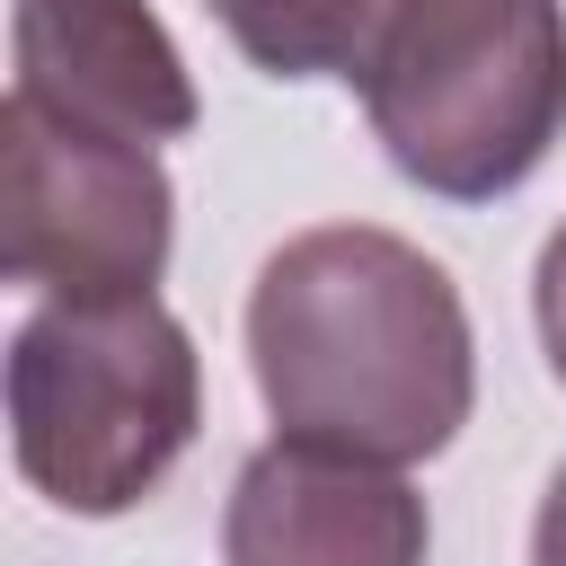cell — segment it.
<instances>
[{"instance_id": "obj_8", "label": "cell", "mask_w": 566, "mask_h": 566, "mask_svg": "<svg viewBox=\"0 0 566 566\" xmlns=\"http://www.w3.org/2000/svg\"><path fill=\"white\" fill-rule=\"evenodd\" d=\"M531 310H539V345H548V371L566 389V221L548 230L539 248V274H531Z\"/></svg>"}, {"instance_id": "obj_2", "label": "cell", "mask_w": 566, "mask_h": 566, "mask_svg": "<svg viewBox=\"0 0 566 566\" xmlns=\"http://www.w3.org/2000/svg\"><path fill=\"white\" fill-rule=\"evenodd\" d=\"M345 80L407 186L495 203L566 142V0H380Z\"/></svg>"}, {"instance_id": "obj_3", "label": "cell", "mask_w": 566, "mask_h": 566, "mask_svg": "<svg viewBox=\"0 0 566 566\" xmlns=\"http://www.w3.org/2000/svg\"><path fill=\"white\" fill-rule=\"evenodd\" d=\"M203 424V363L159 292L44 301L9 336V451L18 478L80 513H133Z\"/></svg>"}, {"instance_id": "obj_1", "label": "cell", "mask_w": 566, "mask_h": 566, "mask_svg": "<svg viewBox=\"0 0 566 566\" xmlns=\"http://www.w3.org/2000/svg\"><path fill=\"white\" fill-rule=\"evenodd\" d=\"M248 371L283 442L380 469L451 451L478 407L460 283L398 230L327 221L283 239L248 292Z\"/></svg>"}, {"instance_id": "obj_9", "label": "cell", "mask_w": 566, "mask_h": 566, "mask_svg": "<svg viewBox=\"0 0 566 566\" xmlns=\"http://www.w3.org/2000/svg\"><path fill=\"white\" fill-rule=\"evenodd\" d=\"M531 566H566V460H557V478L531 513Z\"/></svg>"}, {"instance_id": "obj_7", "label": "cell", "mask_w": 566, "mask_h": 566, "mask_svg": "<svg viewBox=\"0 0 566 566\" xmlns=\"http://www.w3.org/2000/svg\"><path fill=\"white\" fill-rule=\"evenodd\" d=\"M265 80H345L380 0H203Z\"/></svg>"}, {"instance_id": "obj_4", "label": "cell", "mask_w": 566, "mask_h": 566, "mask_svg": "<svg viewBox=\"0 0 566 566\" xmlns=\"http://www.w3.org/2000/svg\"><path fill=\"white\" fill-rule=\"evenodd\" d=\"M0 186H9V283L44 301H124L168 274L177 248V186L159 150L44 115L9 88L0 106Z\"/></svg>"}, {"instance_id": "obj_6", "label": "cell", "mask_w": 566, "mask_h": 566, "mask_svg": "<svg viewBox=\"0 0 566 566\" xmlns=\"http://www.w3.org/2000/svg\"><path fill=\"white\" fill-rule=\"evenodd\" d=\"M9 62H18V97L142 150L195 133L203 115L195 71L150 0H18Z\"/></svg>"}, {"instance_id": "obj_5", "label": "cell", "mask_w": 566, "mask_h": 566, "mask_svg": "<svg viewBox=\"0 0 566 566\" xmlns=\"http://www.w3.org/2000/svg\"><path fill=\"white\" fill-rule=\"evenodd\" d=\"M424 495L354 451L265 442L221 504V566H424Z\"/></svg>"}]
</instances>
